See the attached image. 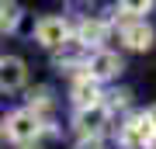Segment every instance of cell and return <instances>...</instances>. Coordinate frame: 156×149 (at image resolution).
<instances>
[{"label": "cell", "mask_w": 156, "mask_h": 149, "mask_svg": "<svg viewBox=\"0 0 156 149\" xmlns=\"http://www.w3.org/2000/svg\"><path fill=\"white\" fill-rule=\"evenodd\" d=\"M17 21H21V7L17 4H0V35L14 31Z\"/></svg>", "instance_id": "8fae6325"}, {"label": "cell", "mask_w": 156, "mask_h": 149, "mask_svg": "<svg viewBox=\"0 0 156 149\" xmlns=\"http://www.w3.org/2000/svg\"><path fill=\"white\" fill-rule=\"evenodd\" d=\"M122 69H125L122 55H118V52H108V49H97V52H90V55H87V62H83V76H90L94 83L115 80Z\"/></svg>", "instance_id": "7a4b0ae2"}, {"label": "cell", "mask_w": 156, "mask_h": 149, "mask_svg": "<svg viewBox=\"0 0 156 149\" xmlns=\"http://www.w3.org/2000/svg\"><path fill=\"white\" fill-rule=\"evenodd\" d=\"M69 97H73V104H76V111H83V108H97V104H104V94H101V83H94L90 76H83L80 73L76 80H73V87H69Z\"/></svg>", "instance_id": "52a82bcc"}, {"label": "cell", "mask_w": 156, "mask_h": 149, "mask_svg": "<svg viewBox=\"0 0 156 149\" xmlns=\"http://www.w3.org/2000/svg\"><path fill=\"white\" fill-rule=\"evenodd\" d=\"M118 11H122L125 17H132V21H142L139 14H149V11H153V4H149V0H135V4H122Z\"/></svg>", "instance_id": "7c38bea8"}, {"label": "cell", "mask_w": 156, "mask_h": 149, "mask_svg": "<svg viewBox=\"0 0 156 149\" xmlns=\"http://www.w3.org/2000/svg\"><path fill=\"white\" fill-rule=\"evenodd\" d=\"M35 42L45 45V49H59V45H66V42H69V24H66V17H56V14L42 17V21L35 24Z\"/></svg>", "instance_id": "5b68a950"}, {"label": "cell", "mask_w": 156, "mask_h": 149, "mask_svg": "<svg viewBox=\"0 0 156 149\" xmlns=\"http://www.w3.org/2000/svg\"><path fill=\"white\" fill-rule=\"evenodd\" d=\"M153 28L146 24V21H125L122 24V42L128 45V49H135V52H146V49H153Z\"/></svg>", "instance_id": "ba28073f"}, {"label": "cell", "mask_w": 156, "mask_h": 149, "mask_svg": "<svg viewBox=\"0 0 156 149\" xmlns=\"http://www.w3.org/2000/svg\"><path fill=\"white\" fill-rule=\"evenodd\" d=\"M111 101H108V115H111V111H118V108H128V101H132V94H128V90H115V94H108Z\"/></svg>", "instance_id": "4fadbf2b"}, {"label": "cell", "mask_w": 156, "mask_h": 149, "mask_svg": "<svg viewBox=\"0 0 156 149\" xmlns=\"http://www.w3.org/2000/svg\"><path fill=\"white\" fill-rule=\"evenodd\" d=\"M108 108L104 104H97V108H83V111H76L73 115V128H76V135L80 139H101V132L108 128Z\"/></svg>", "instance_id": "277c9868"}, {"label": "cell", "mask_w": 156, "mask_h": 149, "mask_svg": "<svg viewBox=\"0 0 156 149\" xmlns=\"http://www.w3.org/2000/svg\"><path fill=\"white\" fill-rule=\"evenodd\" d=\"M0 128L7 132V139H11V142L28 146V142H35V139L45 132V122L35 115V111L17 108V111H11V115H7V122H0Z\"/></svg>", "instance_id": "6da1fadb"}, {"label": "cell", "mask_w": 156, "mask_h": 149, "mask_svg": "<svg viewBox=\"0 0 156 149\" xmlns=\"http://www.w3.org/2000/svg\"><path fill=\"white\" fill-rule=\"evenodd\" d=\"M0 132H4V128H0Z\"/></svg>", "instance_id": "ac0fdd59"}, {"label": "cell", "mask_w": 156, "mask_h": 149, "mask_svg": "<svg viewBox=\"0 0 156 149\" xmlns=\"http://www.w3.org/2000/svg\"><path fill=\"white\" fill-rule=\"evenodd\" d=\"M21 149H38V146H21Z\"/></svg>", "instance_id": "e0dca14e"}, {"label": "cell", "mask_w": 156, "mask_h": 149, "mask_svg": "<svg viewBox=\"0 0 156 149\" xmlns=\"http://www.w3.org/2000/svg\"><path fill=\"white\" fill-rule=\"evenodd\" d=\"M146 149H156V135H153V142H149V146H146Z\"/></svg>", "instance_id": "2e32d148"}, {"label": "cell", "mask_w": 156, "mask_h": 149, "mask_svg": "<svg viewBox=\"0 0 156 149\" xmlns=\"http://www.w3.org/2000/svg\"><path fill=\"white\" fill-rule=\"evenodd\" d=\"M108 31H111V24L104 21V17H83V21L76 24V45H83V49H101L108 38Z\"/></svg>", "instance_id": "8992f818"}, {"label": "cell", "mask_w": 156, "mask_h": 149, "mask_svg": "<svg viewBox=\"0 0 156 149\" xmlns=\"http://www.w3.org/2000/svg\"><path fill=\"white\" fill-rule=\"evenodd\" d=\"M28 111H35V115H49L52 111V90L49 87H35L31 94H28Z\"/></svg>", "instance_id": "30bf717a"}, {"label": "cell", "mask_w": 156, "mask_h": 149, "mask_svg": "<svg viewBox=\"0 0 156 149\" xmlns=\"http://www.w3.org/2000/svg\"><path fill=\"white\" fill-rule=\"evenodd\" d=\"M76 149H101V139H80Z\"/></svg>", "instance_id": "5bb4252c"}, {"label": "cell", "mask_w": 156, "mask_h": 149, "mask_svg": "<svg viewBox=\"0 0 156 149\" xmlns=\"http://www.w3.org/2000/svg\"><path fill=\"white\" fill-rule=\"evenodd\" d=\"M142 115H146V122H149V128H153V135H156V104H153L149 111H142Z\"/></svg>", "instance_id": "9a60e30c"}, {"label": "cell", "mask_w": 156, "mask_h": 149, "mask_svg": "<svg viewBox=\"0 0 156 149\" xmlns=\"http://www.w3.org/2000/svg\"><path fill=\"white\" fill-rule=\"evenodd\" d=\"M153 142V128L146 122V115H128L118 125V146L122 149H146Z\"/></svg>", "instance_id": "3957f363"}, {"label": "cell", "mask_w": 156, "mask_h": 149, "mask_svg": "<svg viewBox=\"0 0 156 149\" xmlns=\"http://www.w3.org/2000/svg\"><path fill=\"white\" fill-rule=\"evenodd\" d=\"M24 76H28V69H24V62L17 59V55H4L0 59V90H17L24 87Z\"/></svg>", "instance_id": "9c48e42d"}]
</instances>
